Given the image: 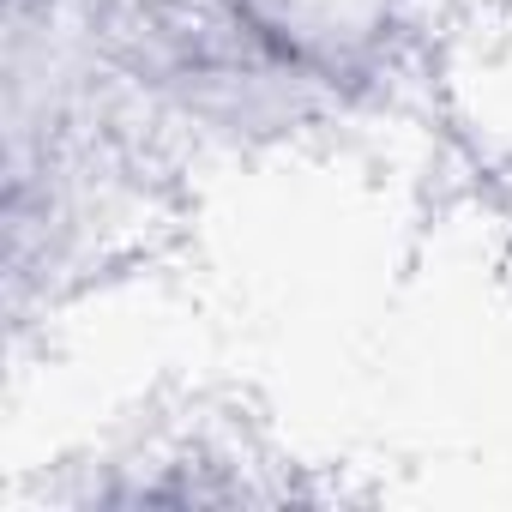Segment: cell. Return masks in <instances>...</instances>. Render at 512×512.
<instances>
[{
    "instance_id": "obj_1",
    "label": "cell",
    "mask_w": 512,
    "mask_h": 512,
    "mask_svg": "<svg viewBox=\"0 0 512 512\" xmlns=\"http://www.w3.org/2000/svg\"><path fill=\"white\" fill-rule=\"evenodd\" d=\"M223 7L332 91L338 79H362L380 61L410 0H223Z\"/></svg>"
}]
</instances>
